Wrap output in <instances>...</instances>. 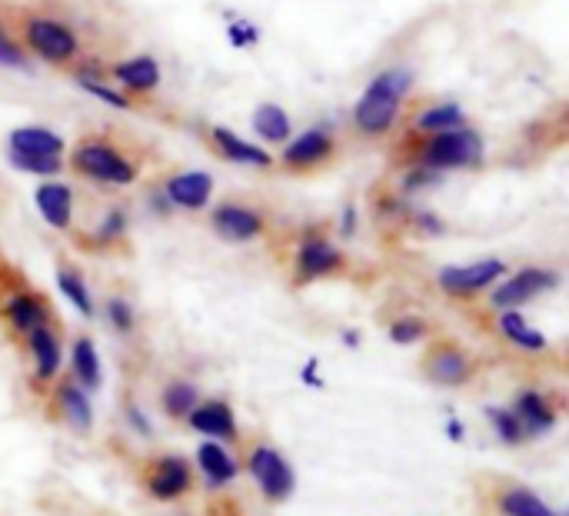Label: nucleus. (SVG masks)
Returning <instances> with one entry per match:
<instances>
[{
	"label": "nucleus",
	"mask_w": 569,
	"mask_h": 516,
	"mask_svg": "<svg viewBox=\"0 0 569 516\" xmlns=\"http://www.w3.org/2000/svg\"><path fill=\"white\" fill-rule=\"evenodd\" d=\"M210 227L217 237H223L230 244H247L263 234V214L253 207H243V204H220L210 214Z\"/></svg>",
	"instance_id": "obj_10"
},
{
	"label": "nucleus",
	"mask_w": 569,
	"mask_h": 516,
	"mask_svg": "<svg viewBox=\"0 0 569 516\" xmlns=\"http://www.w3.org/2000/svg\"><path fill=\"white\" fill-rule=\"evenodd\" d=\"M0 63L3 67H17V70H27V57H23V50L3 33V27H0Z\"/></svg>",
	"instance_id": "obj_37"
},
{
	"label": "nucleus",
	"mask_w": 569,
	"mask_h": 516,
	"mask_svg": "<svg viewBox=\"0 0 569 516\" xmlns=\"http://www.w3.org/2000/svg\"><path fill=\"white\" fill-rule=\"evenodd\" d=\"M253 130L267 140V143H283L290 140V117L283 107L277 103H260L253 110Z\"/></svg>",
	"instance_id": "obj_28"
},
{
	"label": "nucleus",
	"mask_w": 569,
	"mask_h": 516,
	"mask_svg": "<svg viewBox=\"0 0 569 516\" xmlns=\"http://www.w3.org/2000/svg\"><path fill=\"white\" fill-rule=\"evenodd\" d=\"M447 437H450V444H463L467 440V427H463L460 417H450L447 420Z\"/></svg>",
	"instance_id": "obj_42"
},
{
	"label": "nucleus",
	"mask_w": 569,
	"mask_h": 516,
	"mask_svg": "<svg viewBox=\"0 0 569 516\" xmlns=\"http://www.w3.org/2000/svg\"><path fill=\"white\" fill-rule=\"evenodd\" d=\"M230 43L233 47H253L257 43V27L247 20H233L230 23Z\"/></svg>",
	"instance_id": "obj_38"
},
{
	"label": "nucleus",
	"mask_w": 569,
	"mask_h": 516,
	"mask_svg": "<svg viewBox=\"0 0 569 516\" xmlns=\"http://www.w3.org/2000/svg\"><path fill=\"white\" fill-rule=\"evenodd\" d=\"M560 287V274L550 270V267H527L513 277H507L493 294H490V304L497 310H520L523 304L537 300L540 294H550Z\"/></svg>",
	"instance_id": "obj_6"
},
{
	"label": "nucleus",
	"mask_w": 569,
	"mask_h": 516,
	"mask_svg": "<svg viewBox=\"0 0 569 516\" xmlns=\"http://www.w3.org/2000/svg\"><path fill=\"white\" fill-rule=\"evenodd\" d=\"M483 160V137L477 130H447V133H430L423 150H420V167L427 170H463V167H480Z\"/></svg>",
	"instance_id": "obj_3"
},
{
	"label": "nucleus",
	"mask_w": 569,
	"mask_h": 516,
	"mask_svg": "<svg viewBox=\"0 0 569 516\" xmlns=\"http://www.w3.org/2000/svg\"><path fill=\"white\" fill-rule=\"evenodd\" d=\"M340 340H343V347H350V350H357V347H360V334H357V330H343V334H340Z\"/></svg>",
	"instance_id": "obj_43"
},
{
	"label": "nucleus",
	"mask_w": 569,
	"mask_h": 516,
	"mask_svg": "<svg viewBox=\"0 0 569 516\" xmlns=\"http://www.w3.org/2000/svg\"><path fill=\"white\" fill-rule=\"evenodd\" d=\"M467 127V117L457 103H437L417 113V130L423 133H447V130H460Z\"/></svg>",
	"instance_id": "obj_29"
},
{
	"label": "nucleus",
	"mask_w": 569,
	"mask_h": 516,
	"mask_svg": "<svg viewBox=\"0 0 569 516\" xmlns=\"http://www.w3.org/2000/svg\"><path fill=\"white\" fill-rule=\"evenodd\" d=\"M33 204L53 230H67L73 224V190L67 183H57V180L40 183L33 190Z\"/></svg>",
	"instance_id": "obj_18"
},
{
	"label": "nucleus",
	"mask_w": 569,
	"mask_h": 516,
	"mask_svg": "<svg viewBox=\"0 0 569 516\" xmlns=\"http://www.w3.org/2000/svg\"><path fill=\"white\" fill-rule=\"evenodd\" d=\"M497 330H500L513 347H520L523 354H543V350L550 347L547 334H543V330H537V327H530V324H527V317H523L520 310H500Z\"/></svg>",
	"instance_id": "obj_24"
},
{
	"label": "nucleus",
	"mask_w": 569,
	"mask_h": 516,
	"mask_svg": "<svg viewBox=\"0 0 569 516\" xmlns=\"http://www.w3.org/2000/svg\"><path fill=\"white\" fill-rule=\"evenodd\" d=\"M127 424L133 427V434H140V437H153L150 417H147L137 404H130V407H127Z\"/></svg>",
	"instance_id": "obj_39"
},
{
	"label": "nucleus",
	"mask_w": 569,
	"mask_h": 516,
	"mask_svg": "<svg viewBox=\"0 0 569 516\" xmlns=\"http://www.w3.org/2000/svg\"><path fill=\"white\" fill-rule=\"evenodd\" d=\"M123 230H127V214L123 210H107V217L97 227V240L100 244H113V240L123 237Z\"/></svg>",
	"instance_id": "obj_36"
},
{
	"label": "nucleus",
	"mask_w": 569,
	"mask_h": 516,
	"mask_svg": "<svg viewBox=\"0 0 569 516\" xmlns=\"http://www.w3.org/2000/svg\"><path fill=\"white\" fill-rule=\"evenodd\" d=\"M353 230H357V207L347 204V207H343V217H340V234H343V237H353Z\"/></svg>",
	"instance_id": "obj_41"
},
{
	"label": "nucleus",
	"mask_w": 569,
	"mask_h": 516,
	"mask_svg": "<svg viewBox=\"0 0 569 516\" xmlns=\"http://www.w3.org/2000/svg\"><path fill=\"white\" fill-rule=\"evenodd\" d=\"M300 380H303L307 387H313V390H323V387H327V380L320 377V360H317V357H310V360L303 364Z\"/></svg>",
	"instance_id": "obj_40"
},
{
	"label": "nucleus",
	"mask_w": 569,
	"mask_h": 516,
	"mask_svg": "<svg viewBox=\"0 0 569 516\" xmlns=\"http://www.w3.org/2000/svg\"><path fill=\"white\" fill-rule=\"evenodd\" d=\"M53 400H57V410H60V417L77 430V434H87L90 427H93V407H90V394L80 387V384H60L57 387V394H53Z\"/></svg>",
	"instance_id": "obj_21"
},
{
	"label": "nucleus",
	"mask_w": 569,
	"mask_h": 516,
	"mask_svg": "<svg viewBox=\"0 0 569 516\" xmlns=\"http://www.w3.org/2000/svg\"><path fill=\"white\" fill-rule=\"evenodd\" d=\"M190 430L193 434H203L207 440H217V444H233L240 437V424H237V414L227 400H207V404H197L187 417Z\"/></svg>",
	"instance_id": "obj_11"
},
{
	"label": "nucleus",
	"mask_w": 569,
	"mask_h": 516,
	"mask_svg": "<svg viewBox=\"0 0 569 516\" xmlns=\"http://www.w3.org/2000/svg\"><path fill=\"white\" fill-rule=\"evenodd\" d=\"M427 377L433 384H440V387H463L473 377V364H470V357L460 347L440 344L427 357Z\"/></svg>",
	"instance_id": "obj_14"
},
{
	"label": "nucleus",
	"mask_w": 569,
	"mask_h": 516,
	"mask_svg": "<svg viewBox=\"0 0 569 516\" xmlns=\"http://www.w3.org/2000/svg\"><path fill=\"white\" fill-rule=\"evenodd\" d=\"M110 73H113L127 90H133V93H150V90L160 87V63H157L153 57H130V60H120V63H113Z\"/></svg>",
	"instance_id": "obj_25"
},
{
	"label": "nucleus",
	"mask_w": 569,
	"mask_h": 516,
	"mask_svg": "<svg viewBox=\"0 0 569 516\" xmlns=\"http://www.w3.org/2000/svg\"><path fill=\"white\" fill-rule=\"evenodd\" d=\"M107 320H110V327L117 334H130L137 327V314H133L130 300H123V297H110L107 300Z\"/></svg>",
	"instance_id": "obj_34"
},
{
	"label": "nucleus",
	"mask_w": 569,
	"mask_h": 516,
	"mask_svg": "<svg viewBox=\"0 0 569 516\" xmlns=\"http://www.w3.org/2000/svg\"><path fill=\"white\" fill-rule=\"evenodd\" d=\"M3 317H7V324L17 330V334H33V330H40V327H47V320H50V310H47V304L37 297V294H27V290H20V294H10L7 297V304H3Z\"/></svg>",
	"instance_id": "obj_20"
},
{
	"label": "nucleus",
	"mask_w": 569,
	"mask_h": 516,
	"mask_svg": "<svg viewBox=\"0 0 569 516\" xmlns=\"http://www.w3.org/2000/svg\"><path fill=\"white\" fill-rule=\"evenodd\" d=\"M70 167L80 177H90V180L110 183V187H127L140 173L137 163L123 150H117V147L103 143V140H80L73 147V153H70Z\"/></svg>",
	"instance_id": "obj_2"
},
{
	"label": "nucleus",
	"mask_w": 569,
	"mask_h": 516,
	"mask_svg": "<svg viewBox=\"0 0 569 516\" xmlns=\"http://www.w3.org/2000/svg\"><path fill=\"white\" fill-rule=\"evenodd\" d=\"M210 140H213L217 153H220L223 160H230V163L257 167V170H270V167H273V157H270L263 147H257V143H250V140L237 137V133H233V130H227V127H213Z\"/></svg>",
	"instance_id": "obj_17"
},
{
	"label": "nucleus",
	"mask_w": 569,
	"mask_h": 516,
	"mask_svg": "<svg viewBox=\"0 0 569 516\" xmlns=\"http://www.w3.org/2000/svg\"><path fill=\"white\" fill-rule=\"evenodd\" d=\"M7 150L33 153V157H60L63 153V137L47 130V127H17V130L7 133Z\"/></svg>",
	"instance_id": "obj_22"
},
{
	"label": "nucleus",
	"mask_w": 569,
	"mask_h": 516,
	"mask_svg": "<svg viewBox=\"0 0 569 516\" xmlns=\"http://www.w3.org/2000/svg\"><path fill=\"white\" fill-rule=\"evenodd\" d=\"M197 404H200V390H197V384H190V380H170V384L160 390V407H163V414L173 417V420H187L190 410H193Z\"/></svg>",
	"instance_id": "obj_27"
},
{
	"label": "nucleus",
	"mask_w": 569,
	"mask_h": 516,
	"mask_svg": "<svg viewBox=\"0 0 569 516\" xmlns=\"http://www.w3.org/2000/svg\"><path fill=\"white\" fill-rule=\"evenodd\" d=\"M57 287H60L63 300L73 304V310H77L80 317H93V297H90V287H87V280L80 277V270L60 267V270H57Z\"/></svg>",
	"instance_id": "obj_30"
},
{
	"label": "nucleus",
	"mask_w": 569,
	"mask_h": 516,
	"mask_svg": "<svg viewBox=\"0 0 569 516\" xmlns=\"http://www.w3.org/2000/svg\"><path fill=\"white\" fill-rule=\"evenodd\" d=\"M497 510L503 516H563L557 507H550L540 494L527 487H507L497 497Z\"/></svg>",
	"instance_id": "obj_26"
},
{
	"label": "nucleus",
	"mask_w": 569,
	"mask_h": 516,
	"mask_svg": "<svg viewBox=\"0 0 569 516\" xmlns=\"http://www.w3.org/2000/svg\"><path fill=\"white\" fill-rule=\"evenodd\" d=\"M70 370H73V384H80L87 394L100 390L103 364H100V354H97L90 337H77L73 340V347H70Z\"/></svg>",
	"instance_id": "obj_23"
},
{
	"label": "nucleus",
	"mask_w": 569,
	"mask_h": 516,
	"mask_svg": "<svg viewBox=\"0 0 569 516\" xmlns=\"http://www.w3.org/2000/svg\"><path fill=\"white\" fill-rule=\"evenodd\" d=\"M163 197L173 204V207H183V210H200L210 204L213 197V177L203 173V170H187V173H177L163 183Z\"/></svg>",
	"instance_id": "obj_15"
},
{
	"label": "nucleus",
	"mask_w": 569,
	"mask_h": 516,
	"mask_svg": "<svg viewBox=\"0 0 569 516\" xmlns=\"http://www.w3.org/2000/svg\"><path fill=\"white\" fill-rule=\"evenodd\" d=\"M23 40H27V47H30L37 57H43V60H50V63H70V60L80 53L77 33H73L67 23L53 20V17H27V23H23Z\"/></svg>",
	"instance_id": "obj_5"
},
{
	"label": "nucleus",
	"mask_w": 569,
	"mask_h": 516,
	"mask_svg": "<svg viewBox=\"0 0 569 516\" xmlns=\"http://www.w3.org/2000/svg\"><path fill=\"white\" fill-rule=\"evenodd\" d=\"M487 420H490L493 434L500 437V444L520 447L527 440V434H523V427H520V420H517V414L510 407H487Z\"/></svg>",
	"instance_id": "obj_31"
},
{
	"label": "nucleus",
	"mask_w": 569,
	"mask_h": 516,
	"mask_svg": "<svg viewBox=\"0 0 569 516\" xmlns=\"http://www.w3.org/2000/svg\"><path fill=\"white\" fill-rule=\"evenodd\" d=\"M510 410L517 414V420H520L527 437H547L560 424V414H557L553 400L543 390H520L513 397Z\"/></svg>",
	"instance_id": "obj_12"
},
{
	"label": "nucleus",
	"mask_w": 569,
	"mask_h": 516,
	"mask_svg": "<svg viewBox=\"0 0 569 516\" xmlns=\"http://www.w3.org/2000/svg\"><path fill=\"white\" fill-rule=\"evenodd\" d=\"M500 277H507V264L490 257V260H477V264H463V267H443L437 274V284L447 297H477L480 290H490Z\"/></svg>",
	"instance_id": "obj_7"
},
{
	"label": "nucleus",
	"mask_w": 569,
	"mask_h": 516,
	"mask_svg": "<svg viewBox=\"0 0 569 516\" xmlns=\"http://www.w3.org/2000/svg\"><path fill=\"white\" fill-rule=\"evenodd\" d=\"M333 153V133L327 127H310L300 137H293L283 150V167L290 170H310L317 163H323Z\"/></svg>",
	"instance_id": "obj_13"
},
{
	"label": "nucleus",
	"mask_w": 569,
	"mask_h": 516,
	"mask_svg": "<svg viewBox=\"0 0 569 516\" xmlns=\"http://www.w3.org/2000/svg\"><path fill=\"white\" fill-rule=\"evenodd\" d=\"M197 470L203 474L207 487H213V490L230 487V484L240 477L237 457L227 450V444H217V440H203V444L197 447Z\"/></svg>",
	"instance_id": "obj_16"
},
{
	"label": "nucleus",
	"mask_w": 569,
	"mask_h": 516,
	"mask_svg": "<svg viewBox=\"0 0 569 516\" xmlns=\"http://www.w3.org/2000/svg\"><path fill=\"white\" fill-rule=\"evenodd\" d=\"M413 87V70L407 67H390L383 73H377L370 80V87L363 90L360 103L353 107V123L360 133L367 137H380L397 123V113L403 107V97Z\"/></svg>",
	"instance_id": "obj_1"
},
{
	"label": "nucleus",
	"mask_w": 569,
	"mask_h": 516,
	"mask_svg": "<svg viewBox=\"0 0 569 516\" xmlns=\"http://www.w3.org/2000/svg\"><path fill=\"white\" fill-rule=\"evenodd\" d=\"M427 334H430V327H427L423 317H400V320L390 324V340H393L397 347H413V344H420Z\"/></svg>",
	"instance_id": "obj_32"
},
{
	"label": "nucleus",
	"mask_w": 569,
	"mask_h": 516,
	"mask_svg": "<svg viewBox=\"0 0 569 516\" xmlns=\"http://www.w3.org/2000/svg\"><path fill=\"white\" fill-rule=\"evenodd\" d=\"M143 480H147L150 497L160 500V504H173V500H180V497H187L193 490V470H190V464L183 457H173V454L153 460V467L147 470Z\"/></svg>",
	"instance_id": "obj_9"
},
{
	"label": "nucleus",
	"mask_w": 569,
	"mask_h": 516,
	"mask_svg": "<svg viewBox=\"0 0 569 516\" xmlns=\"http://www.w3.org/2000/svg\"><path fill=\"white\" fill-rule=\"evenodd\" d=\"M247 470L257 484V490L270 500V504H283L293 497L297 490V474L293 467L287 464V457L270 447V444H257L247 457Z\"/></svg>",
	"instance_id": "obj_4"
},
{
	"label": "nucleus",
	"mask_w": 569,
	"mask_h": 516,
	"mask_svg": "<svg viewBox=\"0 0 569 516\" xmlns=\"http://www.w3.org/2000/svg\"><path fill=\"white\" fill-rule=\"evenodd\" d=\"M77 83H80L90 97H97V100H103V103H110V107H117V110H127V107H130L123 93H117V90L103 87L100 80H93V77H87V73H77Z\"/></svg>",
	"instance_id": "obj_35"
},
{
	"label": "nucleus",
	"mask_w": 569,
	"mask_h": 516,
	"mask_svg": "<svg viewBox=\"0 0 569 516\" xmlns=\"http://www.w3.org/2000/svg\"><path fill=\"white\" fill-rule=\"evenodd\" d=\"M27 347H30V360H33V380H40V384L53 380L63 364L60 337L50 327H40V330L27 334Z\"/></svg>",
	"instance_id": "obj_19"
},
{
	"label": "nucleus",
	"mask_w": 569,
	"mask_h": 516,
	"mask_svg": "<svg viewBox=\"0 0 569 516\" xmlns=\"http://www.w3.org/2000/svg\"><path fill=\"white\" fill-rule=\"evenodd\" d=\"M7 160L23 170V173H37V177H53L60 170V157H33V153H17V150H7Z\"/></svg>",
	"instance_id": "obj_33"
},
{
	"label": "nucleus",
	"mask_w": 569,
	"mask_h": 516,
	"mask_svg": "<svg viewBox=\"0 0 569 516\" xmlns=\"http://www.w3.org/2000/svg\"><path fill=\"white\" fill-rule=\"evenodd\" d=\"M343 267V254L337 244H330L327 237H303L293 257V277L297 284H313L320 277H330Z\"/></svg>",
	"instance_id": "obj_8"
}]
</instances>
